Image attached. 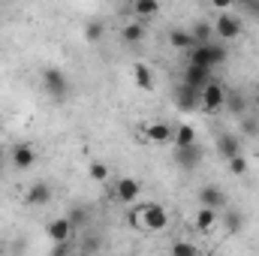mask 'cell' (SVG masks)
I'll return each instance as SVG.
<instances>
[{"instance_id":"1","label":"cell","mask_w":259,"mask_h":256,"mask_svg":"<svg viewBox=\"0 0 259 256\" xmlns=\"http://www.w3.org/2000/svg\"><path fill=\"white\" fill-rule=\"evenodd\" d=\"M133 226L139 229H148V232H163L169 226V211L160 205V202H145L136 208L133 214Z\"/></svg>"},{"instance_id":"22","label":"cell","mask_w":259,"mask_h":256,"mask_svg":"<svg viewBox=\"0 0 259 256\" xmlns=\"http://www.w3.org/2000/svg\"><path fill=\"white\" fill-rule=\"evenodd\" d=\"M223 226H226V232H229V235H238V232L244 229V217H241V211L226 208V214H223Z\"/></svg>"},{"instance_id":"28","label":"cell","mask_w":259,"mask_h":256,"mask_svg":"<svg viewBox=\"0 0 259 256\" xmlns=\"http://www.w3.org/2000/svg\"><path fill=\"white\" fill-rule=\"evenodd\" d=\"M172 253H175V256H178V253L193 256V253H199V247H196V244H190V241H175V244H172Z\"/></svg>"},{"instance_id":"7","label":"cell","mask_w":259,"mask_h":256,"mask_svg":"<svg viewBox=\"0 0 259 256\" xmlns=\"http://www.w3.org/2000/svg\"><path fill=\"white\" fill-rule=\"evenodd\" d=\"M36 157H39V154H36V148H33V145H27V142H21V145H15V148H12L9 163H12V169L27 172V169H33Z\"/></svg>"},{"instance_id":"25","label":"cell","mask_w":259,"mask_h":256,"mask_svg":"<svg viewBox=\"0 0 259 256\" xmlns=\"http://www.w3.org/2000/svg\"><path fill=\"white\" fill-rule=\"evenodd\" d=\"M190 33H193L196 42H211V33H214V27H211V24H205V21H196L193 27H190Z\"/></svg>"},{"instance_id":"31","label":"cell","mask_w":259,"mask_h":256,"mask_svg":"<svg viewBox=\"0 0 259 256\" xmlns=\"http://www.w3.org/2000/svg\"><path fill=\"white\" fill-rule=\"evenodd\" d=\"M232 3H235V0H211V6H214V9H220V12L232 9Z\"/></svg>"},{"instance_id":"21","label":"cell","mask_w":259,"mask_h":256,"mask_svg":"<svg viewBox=\"0 0 259 256\" xmlns=\"http://www.w3.org/2000/svg\"><path fill=\"white\" fill-rule=\"evenodd\" d=\"M133 75L142 91H154V72L148 69V64H133Z\"/></svg>"},{"instance_id":"17","label":"cell","mask_w":259,"mask_h":256,"mask_svg":"<svg viewBox=\"0 0 259 256\" xmlns=\"http://www.w3.org/2000/svg\"><path fill=\"white\" fill-rule=\"evenodd\" d=\"M169 46L178 49V52H190L196 46V39H193L190 30H181V27H178V30H169Z\"/></svg>"},{"instance_id":"14","label":"cell","mask_w":259,"mask_h":256,"mask_svg":"<svg viewBox=\"0 0 259 256\" xmlns=\"http://www.w3.org/2000/svg\"><path fill=\"white\" fill-rule=\"evenodd\" d=\"M217 154H220L223 160H229V157L241 154V145H238V139H235L232 133H220V136H217Z\"/></svg>"},{"instance_id":"5","label":"cell","mask_w":259,"mask_h":256,"mask_svg":"<svg viewBox=\"0 0 259 256\" xmlns=\"http://www.w3.org/2000/svg\"><path fill=\"white\" fill-rule=\"evenodd\" d=\"M214 36H217V39H226V42H229V39H238V36H241V18L232 15L229 9L220 12L217 21H214Z\"/></svg>"},{"instance_id":"9","label":"cell","mask_w":259,"mask_h":256,"mask_svg":"<svg viewBox=\"0 0 259 256\" xmlns=\"http://www.w3.org/2000/svg\"><path fill=\"white\" fill-rule=\"evenodd\" d=\"M46 235H49L55 244H61V241H69V238L75 235V226L69 223V217H55V220H49Z\"/></svg>"},{"instance_id":"33","label":"cell","mask_w":259,"mask_h":256,"mask_svg":"<svg viewBox=\"0 0 259 256\" xmlns=\"http://www.w3.org/2000/svg\"><path fill=\"white\" fill-rule=\"evenodd\" d=\"M127 3H136V0H127Z\"/></svg>"},{"instance_id":"29","label":"cell","mask_w":259,"mask_h":256,"mask_svg":"<svg viewBox=\"0 0 259 256\" xmlns=\"http://www.w3.org/2000/svg\"><path fill=\"white\" fill-rule=\"evenodd\" d=\"M226 106H229L235 115H241V112H244V100H241V97H229V94H226Z\"/></svg>"},{"instance_id":"11","label":"cell","mask_w":259,"mask_h":256,"mask_svg":"<svg viewBox=\"0 0 259 256\" xmlns=\"http://www.w3.org/2000/svg\"><path fill=\"white\" fill-rule=\"evenodd\" d=\"M199 205H208V208H226V193L220 190L217 184H205L199 190Z\"/></svg>"},{"instance_id":"13","label":"cell","mask_w":259,"mask_h":256,"mask_svg":"<svg viewBox=\"0 0 259 256\" xmlns=\"http://www.w3.org/2000/svg\"><path fill=\"white\" fill-rule=\"evenodd\" d=\"M142 133H145V139H148V142H154V145L172 142V127H169V124H163V121H154V124H148Z\"/></svg>"},{"instance_id":"27","label":"cell","mask_w":259,"mask_h":256,"mask_svg":"<svg viewBox=\"0 0 259 256\" xmlns=\"http://www.w3.org/2000/svg\"><path fill=\"white\" fill-rule=\"evenodd\" d=\"M69 223H72V226H75V232H78L81 226H88V211H84V208H72Z\"/></svg>"},{"instance_id":"12","label":"cell","mask_w":259,"mask_h":256,"mask_svg":"<svg viewBox=\"0 0 259 256\" xmlns=\"http://www.w3.org/2000/svg\"><path fill=\"white\" fill-rule=\"evenodd\" d=\"M184 81H187V84H193L196 91H202V88L211 81V66L187 64V69H184Z\"/></svg>"},{"instance_id":"18","label":"cell","mask_w":259,"mask_h":256,"mask_svg":"<svg viewBox=\"0 0 259 256\" xmlns=\"http://www.w3.org/2000/svg\"><path fill=\"white\" fill-rule=\"evenodd\" d=\"M121 39H124L127 46H139V42L145 39V27H142V21H127V24L121 27Z\"/></svg>"},{"instance_id":"8","label":"cell","mask_w":259,"mask_h":256,"mask_svg":"<svg viewBox=\"0 0 259 256\" xmlns=\"http://www.w3.org/2000/svg\"><path fill=\"white\" fill-rule=\"evenodd\" d=\"M172 103L181 109V112H190L199 106V91H196L193 84H187V81H181L175 91H172Z\"/></svg>"},{"instance_id":"24","label":"cell","mask_w":259,"mask_h":256,"mask_svg":"<svg viewBox=\"0 0 259 256\" xmlns=\"http://www.w3.org/2000/svg\"><path fill=\"white\" fill-rule=\"evenodd\" d=\"M103 33H106V24H103V21H88V24H84V39H88L91 46H97V42L103 39Z\"/></svg>"},{"instance_id":"26","label":"cell","mask_w":259,"mask_h":256,"mask_svg":"<svg viewBox=\"0 0 259 256\" xmlns=\"http://www.w3.org/2000/svg\"><path fill=\"white\" fill-rule=\"evenodd\" d=\"M226 163H229V172H232V175H244V172H247V160H244L241 154H235V157H229Z\"/></svg>"},{"instance_id":"32","label":"cell","mask_w":259,"mask_h":256,"mask_svg":"<svg viewBox=\"0 0 259 256\" xmlns=\"http://www.w3.org/2000/svg\"><path fill=\"white\" fill-rule=\"evenodd\" d=\"M3 250H6V247H3V244H0V253H3Z\"/></svg>"},{"instance_id":"23","label":"cell","mask_w":259,"mask_h":256,"mask_svg":"<svg viewBox=\"0 0 259 256\" xmlns=\"http://www.w3.org/2000/svg\"><path fill=\"white\" fill-rule=\"evenodd\" d=\"M88 175H91V178H94L97 184H106L112 172H109V166H106L103 160H91V166H88Z\"/></svg>"},{"instance_id":"3","label":"cell","mask_w":259,"mask_h":256,"mask_svg":"<svg viewBox=\"0 0 259 256\" xmlns=\"http://www.w3.org/2000/svg\"><path fill=\"white\" fill-rule=\"evenodd\" d=\"M42 91H46V97L55 100V103L66 100V94H69V78H66L64 69L46 66V69H42Z\"/></svg>"},{"instance_id":"4","label":"cell","mask_w":259,"mask_h":256,"mask_svg":"<svg viewBox=\"0 0 259 256\" xmlns=\"http://www.w3.org/2000/svg\"><path fill=\"white\" fill-rule=\"evenodd\" d=\"M199 106H202L208 115H214L217 109H223V106H226V88H223L220 81H214V78H211V81L199 91Z\"/></svg>"},{"instance_id":"2","label":"cell","mask_w":259,"mask_h":256,"mask_svg":"<svg viewBox=\"0 0 259 256\" xmlns=\"http://www.w3.org/2000/svg\"><path fill=\"white\" fill-rule=\"evenodd\" d=\"M187 64H199V66H220L226 64V46L223 42H196L193 49H190V61Z\"/></svg>"},{"instance_id":"10","label":"cell","mask_w":259,"mask_h":256,"mask_svg":"<svg viewBox=\"0 0 259 256\" xmlns=\"http://www.w3.org/2000/svg\"><path fill=\"white\" fill-rule=\"evenodd\" d=\"M139 193H142V184H139L136 178H121V181L115 184V196H118V202H124V205H136Z\"/></svg>"},{"instance_id":"19","label":"cell","mask_w":259,"mask_h":256,"mask_svg":"<svg viewBox=\"0 0 259 256\" xmlns=\"http://www.w3.org/2000/svg\"><path fill=\"white\" fill-rule=\"evenodd\" d=\"M157 12H160V0H136V3H133V15H136L139 21L154 18Z\"/></svg>"},{"instance_id":"20","label":"cell","mask_w":259,"mask_h":256,"mask_svg":"<svg viewBox=\"0 0 259 256\" xmlns=\"http://www.w3.org/2000/svg\"><path fill=\"white\" fill-rule=\"evenodd\" d=\"M172 142H175V148H184V145H193L199 139H196V130L190 124H178L172 130Z\"/></svg>"},{"instance_id":"16","label":"cell","mask_w":259,"mask_h":256,"mask_svg":"<svg viewBox=\"0 0 259 256\" xmlns=\"http://www.w3.org/2000/svg\"><path fill=\"white\" fill-rule=\"evenodd\" d=\"M27 202H30V205H49V202H52V187H49L46 181L30 184V187H27Z\"/></svg>"},{"instance_id":"30","label":"cell","mask_w":259,"mask_h":256,"mask_svg":"<svg viewBox=\"0 0 259 256\" xmlns=\"http://www.w3.org/2000/svg\"><path fill=\"white\" fill-rule=\"evenodd\" d=\"M241 3H244V9H247V12L259 21V0H241Z\"/></svg>"},{"instance_id":"6","label":"cell","mask_w":259,"mask_h":256,"mask_svg":"<svg viewBox=\"0 0 259 256\" xmlns=\"http://www.w3.org/2000/svg\"><path fill=\"white\" fill-rule=\"evenodd\" d=\"M202 160H205V151H202L199 142L184 145V148H175V166L184 169V172H193L196 166H202Z\"/></svg>"},{"instance_id":"15","label":"cell","mask_w":259,"mask_h":256,"mask_svg":"<svg viewBox=\"0 0 259 256\" xmlns=\"http://www.w3.org/2000/svg\"><path fill=\"white\" fill-rule=\"evenodd\" d=\"M214 226H217V208L199 205V211H196V229L199 232H211Z\"/></svg>"}]
</instances>
